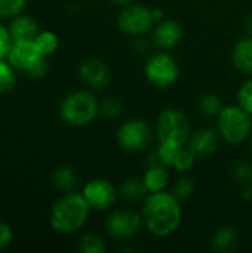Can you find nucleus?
<instances>
[{"mask_svg": "<svg viewBox=\"0 0 252 253\" xmlns=\"http://www.w3.org/2000/svg\"><path fill=\"white\" fill-rule=\"evenodd\" d=\"M143 225L154 237H169L181 225L183 208L180 200L165 191L150 193L143 203L141 209Z\"/></svg>", "mask_w": 252, "mask_h": 253, "instance_id": "1", "label": "nucleus"}, {"mask_svg": "<svg viewBox=\"0 0 252 253\" xmlns=\"http://www.w3.org/2000/svg\"><path fill=\"white\" fill-rule=\"evenodd\" d=\"M91 211L92 208L83 194L67 193L52 206L49 216L50 227L59 234H73L85 227Z\"/></svg>", "mask_w": 252, "mask_h": 253, "instance_id": "2", "label": "nucleus"}, {"mask_svg": "<svg viewBox=\"0 0 252 253\" xmlns=\"http://www.w3.org/2000/svg\"><path fill=\"white\" fill-rule=\"evenodd\" d=\"M217 130L224 142L239 145L251 138L252 116L239 104L223 107L217 116Z\"/></svg>", "mask_w": 252, "mask_h": 253, "instance_id": "3", "label": "nucleus"}, {"mask_svg": "<svg viewBox=\"0 0 252 253\" xmlns=\"http://www.w3.org/2000/svg\"><path fill=\"white\" fill-rule=\"evenodd\" d=\"M100 113V102L89 90H77L67 95L59 107L61 119L71 126H88Z\"/></svg>", "mask_w": 252, "mask_h": 253, "instance_id": "4", "label": "nucleus"}, {"mask_svg": "<svg viewBox=\"0 0 252 253\" xmlns=\"http://www.w3.org/2000/svg\"><path fill=\"white\" fill-rule=\"evenodd\" d=\"M192 135V126L187 116L175 108L162 111L156 122L157 142L171 144L175 147H186Z\"/></svg>", "mask_w": 252, "mask_h": 253, "instance_id": "5", "label": "nucleus"}, {"mask_svg": "<svg viewBox=\"0 0 252 253\" xmlns=\"http://www.w3.org/2000/svg\"><path fill=\"white\" fill-rule=\"evenodd\" d=\"M7 59L13 68L27 73L33 79L45 77L48 73V56L39 50L34 40L12 43Z\"/></svg>", "mask_w": 252, "mask_h": 253, "instance_id": "6", "label": "nucleus"}, {"mask_svg": "<svg viewBox=\"0 0 252 253\" xmlns=\"http://www.w3.org/2000/svg\"><path fill=\"white\" fill-rule=\"evenodd\" d=\"M154 12L144 4H128L117 16V28L132 37H141L154 28Z\"/></svg>", "mask_w": 252, "mask_h": 253, "instance_id": "7", "label": "nucleus"}, {"mask_svg": "<svg viewBox=\"0 0 252 253\" xmlns=\"http://www.w3.org/2000/svg\"><path fill=\"white\" fill-rule=\"evenodd\" d=\"M144 74L150 84L159 89H166L178 80L180 67L168 52H156L147 59Z\"/></svg>", "mask_w": 252, "mask_h": 253, "instance_id": "8", "label": "nucleus"}, {"mask_svg": "<svg viewBox=\"0 0 252 253\" xmlns=\"http://www.w3.org/2000/svg\"><path fill=\"white\" fill-rule=\"evenodd\" d=\"M116 139L122 150L140 153L150 145L153 139V129L149 122L143 119H131L119 127Z\"/></svg>", "mask_w": 252, "mask_h": 253, "instance_id": "9", "label": "nucleus"}, {"mask_svg": "<svg viewBox=\"0 0 252 253\" xmlns=\"http://www.w3.org/2000/svg\"><path fill=\"white\" fill-rule=\"evenodd\" d=\"M143 227V216L132 209H117L105 221L108 236L117 242H128L135 237Z\"/></svg>", "mask_w": 252, "mask_h": 253, "instance_id": "10", "label": "nucleus"}, {"mask_svg": "<svg viewBox=\"0 0 252 253\" xmlns=\"http://www.w3.org/2000/svg\"><path fill=\"white\" fill-rule=\"evenodd\" d=\"M83 197L89 203V206L95 211H108L117 200L116 187L102 178L91 179L82 191Z\"/></svg>", "mask_w": 252, "mask_h": 253, "instance_id": "11", "label": "nucleus"}, {"mask_svg": "<svg viewBox=\"0 0 252 253\" xmlns=\"http://www.w3.org/2000/svg\"><path fill=\"white\" fill-rule=\"evenodd\" d=\"M82 82L91 89H102L110 83L111 71L110 67L100 58H89L82 62L79 68Z\"/></svg>", "mask_w": 252, "mask_h": 253, "instance_id": "12", "label": "nucleus"}, {"mask_svg": "<svg viewBox=\"0 0 252 253\" xmlns=\"http://www.w3.org/2000/svg\"><path fill=\"white\" fill-rule=\"evenodd\" d=\"M221 136L218 130L203 127L193 132L187 141V148L196 156V159H209L218 150Z\"/></svg>", "mask_w": 252, "mask_h": 253, "instance_id": "13", "label": "nucleus"}, {"mask_svg": "<svg viewBox=\"0 0 252 253\" xmlns=\"http://www.w3.org/2000/svg\"><path fill=\"white\" fill-rule=\"evenodd\" d=\"M153 40L162 50L177 47L183 40V27L174 19H163L153 28Z\"/></svg>", "mask_w": 252, "mask_h": 253, "instance_id": "14", "label": "nucleus"}, {"mask_svg": "<svg viewBox=\"0 0 252 253\" xmlns=\"http://www.w3.org/2000/svg\"><path fill=\"white\" fill-rule=\"evenodd\" d=\"M9 34H10L12 43L34 40L36 36L39 34V27H37V22L31 16L16 15V18L12 21L9 27Z\"/></svg>", "mask_w": 252, "mask_h": 253, "instance_id": "15", "label": "nucleus"}, {"mask_svg": "<svg viewBox=\"0 0 252 253\" xmlns=\"http://www.w3.org/2000/svg\"><path fill=\"white\" fill-rule=\"evenodd\" d=\"M232 61L241 73L252 76V36H247L235 43Z\"/></svg>", "mask_w": 252, "mask_h": 253, "instance_id": "16", "label": "nucleus"}, {"mask_svg": "<svg viewBox=\"0 0 252 253\" xmlns=\"http://www.w3.org/2000/svg\"><path fill=\"white\" fill-rule=\"evenodd\" d=\"M211 245H212V249L215 252H233L239 246V234H238V231L233 227H227V225L220 227L212 234Z\"/></svg>", "mask_w": 252, "mask_h": 253, "instance_id": "17", "label": "nucleus"}, {"mask_svg": "<svg viewBox=\"0 0 252 253\" xmlns=\"http://www.w3.org/2000/svg\"><path fill=\"white\" fill-rule=\"evenodd\" d=\"M144 184L149 190V193H159L165 191L169 184V173L166 170V166L160 163H153L143 176Z\"/></svg>", "mask_w": 252, "mask_h": 253, "instance_id": "18", "label": "nucleus"}, {"mask_svg": "<svg viewBox=\"0 0 252 253\" xmlns=\"http://www.w3.org/2000/svg\"><path fill=\"white\" fill-rule=\"evenodd\" d=\"M120 194L129 202H140L144 200L150 193L144 184L143 178H128L120 185Z\"/></svg>", "mask_w": 252, "mask_h": 253, "instance_id": "19", "label": "nucleus"}, {"mask_svg": "<svg viewBox=\"0 0 252 253\" xmlns=\"http://www.w3.org/2000/svg\"><path fill=\"white\" fill-rule=\"evenodd\" d=\"M52 181L55 184V187L61 191H67V193H71L77 182H79V178H77V173L73 168H68V166H62V168H58L55 169L53 175H52Z\"/></svg>", "mask_w": 252, "mask_h": 253, "instance_id": "20", "label": "nucleus"}, {"mask_svg": "<svg viewBox=\"0 0 252 253\" xmlns=\"http://www.w3.org/2000/svg\"><path fill=\"white\" fill-rule=\"evenodd\" d=\"M198 110L201 111V114L206 116V117H217L220 114V111L223 110V102L221 98L215 93H203L198 98Z\"/></svg>", "mask_w": 252, "mask_h": 253, "instance_id": "21", "label": "nucleus"}, {"mask_svg": "<svg viewBox=\"0 0 252 253\" xmlns=\"http://www.w3.org/2000/svg\"><path fill=\"white\" fill-rule=\"evenodd\" d=\"M180 150H181V147H175V145L165 144V142H157V148L154 153L156 163H160L166 168H172V163H174Z\"/></svg>", "mask_w": 252, "mask_h": 253, "instance_id": "22", "label": "nucleus"}, {"mask_svg": "<svg viewBox=\"0 0 252 253\" xmlns=\"http://www.w3.org/2000/svg\"><path fill=\"white\" fill-rule=\"evenodd\" d=\"M39 50L45 55V56H49L52 55L56 49H58V37L55 33L52 31H42L36 36L34 39Z\"/></svg>", "mask_w": 252, "mask_h": 253, "instance_id": "23", "label": "nucleus"}, {"mask_svg": "<svg viewBox=\"0 0 252 253\" xmlns=\"http://www.w3.org/2000/svg\"><path fill=\"white\" fill-rule=\"evenodd\" d=\"M232 173H233V179L239 185H244V187L252 185V165L248 160L245 159L238 160L233 166Z\"/></svg>", "mask_w": 252, "mask_h": 253, "instance_id": "24", "label": "nucleus"}, {"mask_svg": "<svg viewBox=\"0 0 252 253\" xmlns=\"http://www.w3.org/2000/svg\"><path fill=\"white\" fill-rule=\"evenodd\" d=\"M196 160H198L196 156L187 147H184V148H181L178 151V154H177V157H175V160L172 163V168L178 173H187V172H190L195 168Z\"/></svg>", "mask_w": 252, "mask_h": 253, "instance_id": "25", "label": "nucleus"}, {"mask_svg": "<svg viewBox=\"0 0 252 253\" xmlns=\"http://www.w3.org/2000/svg\"><path fill=\"white\" fill-rule=\"evenodd\" d=\"M105 249H107L105 242L98 234L94 233L83 236L79 245V251L82 253H104Z\"/></svg>", "mask_w": 252, "mask_h": 253, "instance_id": "26", "label": "nucleus"}, {"mask_svg": "<svg viewBox=\"0 0 252 253\" xmlns=\"http://www.w3.org/2000/svg\"><path fill=\"white\" fill-rule=\"evenodd\" d=\"M172 194L180 200H189L193 194H195V181L189 176H181L175 185H174V191Z\"/></svg>", "mask_w": 252, "mask_h": 253, "instance_id": "27", "label": "nucleus"}, {"mask_svg": "<svg viewBox=\"0 0 252 253\" xmlns=\"http://www.w3.org/2000/svg\"><path fill=\"white\" fill-rule=\"evenodd\" d=\"M122 110H123L122 101L114 96H108L102 99V102L100 104V113L107 119H117L122 114Z\"/></svg>", "mask_w": 252, "mask_h": 253, "instance_id": "28", "label": "nucleus"}, {"mask_svg": "<svg viewBox=\"0 0 252 253\" xmlns=\"http://www.w3.org/2000/svg\"><path fill=\"white\" fill-rule=\"evenodd\" d=\"M13 86H15L13 67L10 65V62L7 64L3 59H0V93L12 90Z\"/></svg>", "mask_w": 252, "mask_h": 253, "instance_id": "29", "label": "nucleus"}, {"mask_svg": "<svg viewBox=\"0 0 252 253\" xmlns=\"http://www.w3.org/2000/svg\"><path fill=\"white\" fill-rule=\"evenodd\" d=\"M238 104L252 116V76L242 83L238 92Z\"/></svg>", "mask_w": 252, "mask_h": 253, "instance_id": "30", "label": "nucleus"}, {"mask_svg": "<svg viewBox=\"0 0 252 253\" xmlns=\"http://www.w3.org/2000/svg\"><path fill=\"white\" fill-rule=\"evenodd\" d=\"M27 0H0V18H12L21 13Z\"/></svg>", "mask_w": 252, "mask_h": 253, "instance_id": "31", "label": "nucleus"}, {"mask_svg": "<svg viewBox=\"0 0 252 253\" xmlns=\"http://www.w3.org/2000/svg\"><path fill=\"white\" fill-rule=\"evenodd\" d=\"M10 47H12V39H10L9 30L0 25V59L7 56Z\"/></svg>", "mask_w": 252, "mask_h": 253, "instance_id": "32", "label": "nucleus"}, {"mask_svg": "<svg viewBox=\"0 0 252 253\" xmlns=\"http://www.w3.org/2000/svg\"><path fill=\"white\" fill-rule=\"evenodd\" d=\"M12 239H13L12 228L7 224H4V222L0 221V249L6 248L12 242Z\"/></svg>", "mask_w": 252, "mask_h": 253, "instance_id": "33", "label": "nucleus"}, {"mask_svg": "<svg viewBox=\"0 0 252 253\" xmlns=\"http://www.w3.org/2000/svg\"><path fill=\"white\" fill-rule=\"evenodd\" d=\"M114 6H117V7H125V6H128V4H131L132 3V0H110Z\"/></svg>", "mask_w": 252, "mask_h": 253, "instance_id": "34", "label": "nucleus"}, {"mask_svg": "<svg viewBox=\"0 0 252 253\" xmlns=\"http://www.w3.org/2000/svg\"><path fill=\"white\" fill-rule=\"evenodd\" d=\"M247 31H248V36H252V16L247 21Z\"/></svg>", "mask_w": 252, "mask_h": 253, "instance_id": "35", "label": "nucleus"}, {"mask_svg": "<svg viewBox=\"0 0 252 253\" xmlns=\"http://www.w3.org/2000/svg\"><path fill=\"white\" fill-rule=\"evenodd\" d=\"M251 150H252V135H251Z\"/></svg>", "mask_w": 252, "mask_h": 253, "instance_id": "36", "label": "nucleus"}, {"mask_svg": "<svg viewBox=\"0 0 252 253\" xmlns=\"http://www.w3.org/2000/svg\"><path fill=\"white\" fill-rule=\"evenodd\" d=\"M251 188H252V185H251Z\"/></svg>", "mask_w": 252, "mask_h": 253, "instance_id": "37", "label": "nucleus"}]
</instances>
